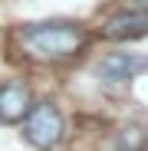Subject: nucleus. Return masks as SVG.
<instances>
[{
  "mask_svg": "<svg viewBox=\"0 0 148 151\" xmlns=\"http://www.w3.org/2000/svg\"><path fill=\"white\" fill-rule=\"evenodd\" d=\"M20 43L36 59H66L82 49L86 33L76 23H33L20 30Z\"/></svg>",
  "mask_w": 148,
  "mask_h": 151,
  "instance_id": "nucleus-1",
  "label": "nucleus"
},
{
  "mask_svg": "<svg viewBox=\"0 0 148 151\" xmlns=\"http://www.w3.org/2000/svg\"><path fill=\"white\" fill-rule=\"evenodd\" d=\"M27 122H23V135H27V141L40 151H53L59 141H63V115L53 102H40V105H30V112L23 115Z\"/></svg>",
  "mask_w": 148,
  "mask_h": 151,
  "instance_id": "nucleus-2",
  "label": "nucleus"
},
{
  "mask_svg": "<svg viewBox=\"0 0 148 151\" xmlns=\"http://www.w3.org/2000/svg\"><path fill=\"white\" fill-rule=\"evenodd\" d=\"M102 40L112 43H125V40H138L148 33V10H118L102 23Z\"/></svg>",
  "mask_w": 148,
  "mask_h": 151,
  "instance_id": "nucleus-3",
  "label": "nucleus"
},
{
  "mask_svg": "<svg viewBox=\"0 0 148 151\" xmlns=\"http://www.w3.org/2000/svg\"><path fill=\"white\" fill-rule=\"evenodd\" d=\"M142 69H148L145 56H138V53H112L109 59H102L99 76H102V82H129Z\"/></svg>",
  "mask_w": 148,
  "mask_h": 151,
  "instance_id": "nucleus-4",
  "label": "nucleus"
},
{
  "mask_svg": "<svg viewBox=\"0 0 148 151\" xmlns=\"http://www.w3.org/2000/svg\"><path fill=\"white\" fill-rule=\"evenodd\" d=\"M30 112V92L23 82H4L0 86V122H20L23 115Z\"/></svg>",
  "mask_w": 148,
  "mask_h": 151,
  "instance_id": "nucleus-5",
  "label": "nucleus"
},
{
  "mask_svg": "<svg viewBox=\"0 0 148 151\" xmlns=\"http://www.w3.org/2000/svg\"><path fill=\"white\" fill-rule=\"evenodd\" d=\"M145 145H148V138L142 128H125L115 141V151H145Z\"/></svg>",
  "mask_w": 148,
  "mask_h": 151,
  "instance_id": "nucleus-6",
  "label": "nucleus"
}]
</instances>
